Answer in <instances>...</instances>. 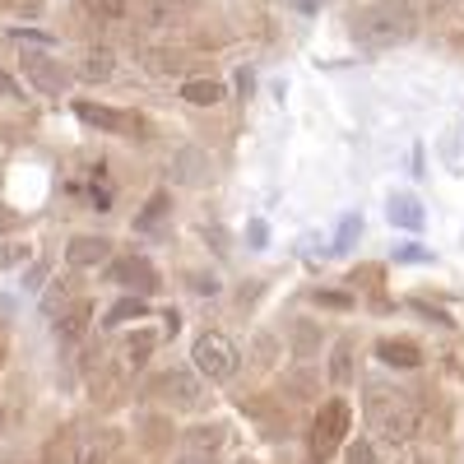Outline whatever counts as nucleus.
<instances>
[{
  "mask_svg": "<svg viewBox=\"0 0 464 464\" xmlns=\"http://www.w3.org/2000/svg\"><path fill=\"white\" fill-rule=\"evenodd\" d=\"M362 409H367V422L381 441L391 446H404L418 437V409L395 391V385H381V381H367L362 385Z\"/></svg>",
  "mask_w": 464,
  "mask_h": 464,
  "instance_id": "nucleus-1",
  "label": "nucleus"
},
{
  "mask_svg": "<svg viewBox=\"0 0 464 464\" xmlns=\"http://www.w3.org/2000/svg\"><path fill=\"white\" fill-rule=\"evenodd\" d=\"M353 37L362 47H404L418 37V10L404 5V0H381V5H367L358 19H353Z\"/></svg>",
  "mask_w": 464,
  "mask_h": 464,
  "instance_id": "nucleus-2",
  "label": "nucleus"
},
{
  "mask_svg": "<svg viewBox=\"0 0 464 464\" xmlns=\"http://www.w3.org/2000/svg\"><path fill=\"white\" fill-rule=\"evenodd\" d=\"M348 422H353V409H348L343 400H325L316 422H312V441H306V450H312V464H330L334 450L343 446L348 437Z\"/></svg>",
  "mask_w": 464,
  "mask_h": 464,
  "instance_id": "nucleus-3",
  "label": "nucleus"
},
{
  "mask_svg": "<svg viewBox=\"0 0 464 464\" xmlns=\"http://www.w3.org/2000/svg\"><path fill=\"white\" fill-rule=\"evenodd\" d=\"M190 367H196L200 381H209V385L232 381V372H237V348H232L218 330H200L196 343H190Z\"/></svg>",
  "mask_w": 464,
  "mask_h": 464,
  "instance_id": "nucleus-4",
  "label": "nucleus"
},
{
  "mask_svg": "<svg viewBox=\"0 0 464 464\" xmlns=\"http://www.w3.org/2000/svg\"><path fill=\"white\" fill-rule=\"evenodd\" d=\"M159 395L181 413H196V409H205V381H200V372L172 367V372L159 376Z\"/></svg>",
  "mask_w": 464,
  "mask_h": 464,
  "instance_id": "nucleus-5",
  "label": "nucleus"
},
{
  "mask_svg": "<svg viewBox=\"0 0 464 464\" xmlns=\"http://www.w3.org/2000/svg\"><path fill=\"white\" fill-rule=\"evenodd\" d=\"M19 65H24V74H28V84L37 89V93H47V98H56V93H65V84H70V74H65V65L56 61V56H47V52H24L19 56Z\"/></svg>",
  "mask_w": 464,
  "mask_h": 464,
  "instance_id": "nucleus-6",
  "label": "nucleus"
},
{
  "mask_svg": "<svg viewBox=\"0 0 464 464\" xmlns=\"http://www.w3.org/2000/svg\"><path fill=\"white\" fill-rule=\"evenodd\" d=\"M111 279L116 284H126V288H135V297H149V293H159V275H153V265L144 260V256H121L111 265Z\"/></svg>",
  "mask_w": 464,
  "mask_h": 464,
  "instance_id": "nucleus-7",
  "label": "nucleus"
},
{
  "mask_svg": "<svg viewBox=\"0 0 464 464\" xmlns=\"http://www.w3.org/2000/svg\"><path fill=\"white\" fill-rule=\"evenodd\" d=\"M89 325H93V302L89 297H74L65 312L52 321V330H56V343H80L84 334H89Z\"/></svg>",
  "mask_w": 464,
  "mask_h": 464,
  "instance_id": "nucleus-8",
  "label": "nucleus"
},
{
  "mask_svg": "<svg viewBox=\"0 0 464 464\" xmlns=\"http://www.w3.org/2000/svg\"><path fill=\"white\" fill-rule=\"evenodd\" d=\"M111 260V242L107 237H70L65 242V269H98Z\"/></svg>",
  "mask_w": 464,
  "mask_h": 464,
  "instance_id": "nucleus-9",
  "label": "nucleus"
},
{
  "mask_svg": "<svg viewBox=\"0 0 464 464\" xmlns=\"http://www.w3.org/2000/svg\"><path fill=\"white\" fill-rule=\"evenodd\" d=\"M74 111H80V121H89V126H98V130H116V135H130V130H140V126H130L135 116H121L116 107H98V102H74Z\"/></svg>",
  "mask_w": 464,
  "mask_h": 464,
  "instance_id": "nucleus-10",
  "label": "nucleus"
},
{
  "mask_svg": "<svg viewBox=\"0 0 464 464\" xmlns=\"http://www.w3.org/2000/svg\"><path fill=\"white\" fill-rule=\"evenodd\" d=\"M385 218H391L400 232H422V205H418V196L395 190V196L385 200Z\"/></svg>",
  "mask_w": 464,
  "mask_h": 464,
  "instance_id": "nucleus-11",
  "label": "nucleus"
},
{
  "mask_svg": "<svg viewBox=\"0 0 464 464\" xmlns=\"http://www.w3.org/2000/svg\"><path fill=\"white\" fill-rule=\"evenodd\" d=\"M168 214H172V190H153L149 205L135 214V232H144V237H159V227L168 223Z\"/></svg>",
  "mask_w": 464,
  "mask_h": 464,
  "instance_id": "nucleus-12",
  "label": "nucleus"
},
{
  "mask_svg": "<svg viewBox=\"0 0 464 464\" xmlns=\"http://www.w3.org/2000/svg\"><path fill=\"white\" fill-rule=\"evenodd\" d=\"M376 358H381L385 367H404V372H413V367H422V348L409 343V339H381V343H376Z\"/></svg>",
  "mask_w": 464,
  "mask_h": 464,
  "instance_id": "nucleus-13",
  "label": "nucleus"
},
{
  "mask_svg": "<svg viewBox=\"0 0 464 464\" xmlns=\"http://www.w3.org/2000/svg\"><path fill=\"white\" fill-rule=\"evenodd\" d=\"M107 450H111V437L107 432H84L70 450V464H107Z\"/></svg>",
  "mask_w": 464,
  "mask_h": 464,
  "instance_id": "nucleus-14",
  "label": "nucleus"
},
{
  "mask_svg": "<svg viewBox=\"0 0 464 464\" xmlns=\"http://www.w3.org/2000/svg\"><path fill=\"white\" fill-rule=\"evenodd\" d=\"M330 381L334 385H353L358 381V362H353V339H339L330 353Z\"/></svg>",
  "mask_w": 464,
  "mask_h": 464,
  "instance_id": "nucleus-15",
  "label": "nucleus"
},
{
  "mask_svg": "<svg viewBox=\"0 0 464 464\" xmlns=\"http://www.w3.org/2000/svg\"><path fill=\"white\" fill-rule=\"evenodd\" d=\"M186 446H190V455H214L223 446V428L218 422H200V428L186 432Z\"/></svg>",
  "mask_w": 464,
  "mask_h": 464,
  "instance_id": "nucleus-16",
  "label": "nucleus"
},
{
  "mask_svg": "<svg viewBox=\"0 0 464 464\" xmlns=\"http://www.w3.org/2000/svg\"><path fill=\"white\" fill-rule=\"evenodd\" d=\"M181 98L196 102V107H214V102H223V84L218 80H186L181 84Z\"/></svg>",
  "mask_w": 464,
  "mask_h": 464,
  "instance_id": "nucleus-17",
  "label": "nucleus"
},
{
  "mask_svg": "<svg viewBox=\"0 0 464 464\" xmlns=\"http://www.w3.org/2000/svg\"><path fill=\"white\" fill-rule=\"evenodd\" d=\"M111 65H116V61H111V52H98V47H93V52H84L80 74H84L89 84H98V80H111Z\"/></svg>",
  "mask_w": 464,
  "mask_h": 464,
  "instance_id": "nucleus-18",
  "label": "nucleus"
},
{
  "mask_svg": "<svg viewBox=\"0 0 464 464\" xmlns=\"http://www.w3.org/2000/svg\"><path fill=\"white\" fill-rule=\"evenodd\" d=\"M153 343H159V334H149V330H140V334H130L126 339V367H144L149 362V353H153Z\"/></svg>",
  "mask_w": 464,
  "mask_h": 464,
  "instance_id": "nucleus-19",
  "label": "nucleus"
},
{
  "mask_svg": "<svg viewBox=\"0 0 464 464\" xmlns=\"http://www.w3.org/2000/svg\"><path fill=\"white\" fill-rule=\"evenodd\" d=\"M140 316H149V302L130 293V297H121V302H116L111 312H107V325H121V321H140Z\"/></svg>",
  "mask_w": 464,
  "mask_h": 464,
  "instance_id": "nucleus-20",
  "label": "nucleus"
},
{
  "mask_svg": "<svg viewBox=\"0 0 464 464\" xmlns=\"http://www.w3.org/2000/svg\"><path fill=\"white\" fill-rule=\"evenodd\" d=\"M70 302H74V288H70V284H52V288L43 293V316H52V321H56Z\"/></svg>",
  "mask_w": 464,
  "mask_h": 464,
  "instance_id": "nucleus-21",
  "label": "nucleus"
},
{
  "mask_svg": "<svg viewBox=\"0 0 464 464\" xmlns=\"http://www.w3.org/2000/svg\"><path fill=\"white\" fill-rule=\"evenodd\" d=\"M358 237H362V218H358V214H343V218H339V237H334V251L343 256V251L353 246Z\"/></svg>",
  "mask_w": 464,
  "mask_h": 464,
  "instance_id": "nucleus-22",
  "label": "nucleus"
},
{
  "mask_svg": "<svg viewBox=\"0 0 464 464\" xmlns=\"http://www.w3.org/2000/svg\"><path fill=\"white\" fill-rule=\"evenodd\" d=\"M80 5L89 10V14H98V19H121L130 5H126V0H80Z\"/></svg>",
  "mask_w": 464,
  "mask_h": 464,
  "instance_id": "nucleus-23",
  "label": "nucleus"
},
{
  "mask_svg": "<svg viewBox=\"0 0 464 464\" xmlns=\"http://www.w3.org/2000/svg\"><path fill=\"white\" fill-rule=\"evenodd\" d=\"M343 459H348V464H376V446H372L367 437H358V441L343 446Z\"/></svg>",
  "mask_w": 464,
  "mask_h": 464,
  "instance_id": "nucleus-24",
  "label": "nucleus"
},
{
  "mask_svg": "<svg viewBox=\"0 0 464 464\" xmlns=\"http://www.w3.org/2000/svg\"><path fill=\"white\" fill-rule=\"evenodd\" d=\"M316 306H330V312H348V306H358L353 293H334V288H321L316 293Z\"/></svg>",
  "mask_w": 464,
  "mask_h": 464,
  "instance_id": "nucleus-25",
  "label": "nucleus"
},
{
  "mask_svg": "<svg viewBox=\"0 0 464 464\" xmlns=\"http://www.w3.org/2000/svg\"><path fill=\"white\" fill-rule=\"evenodd\" d=\"M24 260H28V246H24V242L0 246V269H5V265H24Z\"/></svg>",
  "mask_w": 464,
  "mask_h": 464,
  "instance_id": "nucleus-26",
  "label": "nucleus"
},
{
  "mask_svg": "<svg viewBox=\"0 0 464 464\" xmlns=\"http://www.w3.org/2000/svg\"><path fill=\"white\" fill-rule=\"evenodd\" d=\"M395 260H428V251H418V246H400Z\"/></svg>",
  "mask_w": 464,
  "mask_h": 464,
  "instance_id": "nucleus-27",
  "label": "nucleus"
},
{
  "mask_svg": "<svg viewBox=\"0 0 464 464\" xmlns=\"http://www.w3.org/2000/svg\"><path fill=\"white\" fill-rule=\"evenodd\" d=\"M246 232H251V246H265V242H269V237H265V223H251Z\"/></svg>",
  "mask_w": 464,
  "mask_h": 464,
  "instance_id": "nucleus-28",
  "label": "nucleus"
},
{
  "mask_svg": "<svg viewBox=\"0 0 464 464\" xmlns=\"http://www.w3.org/2000/svg\"><path fill=\"white\" fill-rule=\"evenodd\" d=\"M14 5H19V10H24V14H33V10H37V5H43V0H14Z\"/></svg>",
  "mask_w": 464,
  "mask_h": 464,
  "instance_id": "nucleus-29",
  "label": "nucleus"
},
{
  "mask_svg": "<svg viewBox=\"0 0 464 464\" xmlns=\"http://www.w3.org/2000/svg\"><path fill=\"white\" fill-rule=\"evenodd\" d=\"M297 10H302V14H312V10H316V0H297Z\"/></svg>",
  "mask_w": 464,
  "mask_h": 464,
  "instance_id": "nucleus-30",
  "label": "nucleus"
},
{
  "mask_svg": "<svg viewBox=\"0 0 464 464\" xmlns=\"http://www.w3.org/2000/svg\"><path fill=\"white\" fill-rule=\"evenodd\" d=\"M404 464H428V459H422V455H409V459H404Z\"/></svg>",
  "mask_w": 464,
  "mask_h": 464,
  "instance_id": "nucleus-31",
  "label": "nucleus"
},
{
  "mask_svg": "<svg viewBox=\"0 0 464 464\" xmlns=\"http://www.w3.org/2000/svg\"><path fill=\"white\" fill-rule=\"evenodd\" d=\"M5 89H10V80H5V74H0V93H5Z\"/></svg>",
  "mask_w": 464,
  "mask_h": 464,
  "instance_id": "nucleus-32",
  "label": "nucleus"
},
{
  "mask_svg": "<svg viewBox=\"0 0 464 464\" xmlns=\"http://www.w3.org/2000/svg\"><path fill=\"white\" fill-rule=\"evenodd\" d=\"M242 464H246V459H242Z\"/></svg>",
  "mask_w": 464,
  "mask_h": 464,
  "instance_id": "nucleus-33",
  "label": "nucleus"
}]
</instances>
